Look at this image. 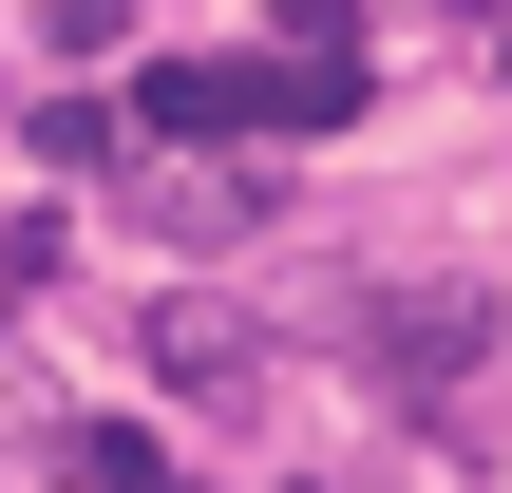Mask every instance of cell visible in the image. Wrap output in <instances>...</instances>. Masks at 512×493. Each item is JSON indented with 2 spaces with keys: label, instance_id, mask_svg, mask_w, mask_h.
I'll list each match as a JSON object with an SVG mask.
<instances>
[{
  "label": "cell",
  "instance_id": "6da1fadb",
  "mask_svg": "<svg viewBox=\"0 0 512 493\" xmlns=\"http://www.w3.org/2000/svg\"><path fill=\"white\" fill-rule=\"evenodd\" d=\"M342 342L380 361V399H418V418H475V361H494V285H342Z\"/></svg>",
  "mask_w": 512,
  "mask_h": 493
},
{
  "label": "cell",
  "instance_id": "7a4b0ae2",
  "mask_svg": "<svg viewBox=\"0 0 512 493\" xmlns=\"http://www.w3.org/2000/svg\"><path fill=\"white\" fill-rule=\"evenodd\" d=\"M152 380H171L190 418H247V399H266V342H247L228 304H152Z\"/></svg>",
  "mask_w": 512,
  "mask_h": 493
},
{
  "label": "cell",
  "instance_id": "3957f363",
  "mask_svg": "<svg viewBox=\"0 0 512 493\" xmlns=\"http://www.w3.org/2000/svg\"><path fill=\"white\" fill-rule=\"evenodd\" d=\"M152 152H190V133H266L247 114V57H133V95H114Z\"/></svg>",
  "mask_w": 512,
  "mask_h": 493
},
{
  "label": "cell",
  "instance_id": "277c9868",
  "mask_svg": "<svg viewBox=\"0 0 512 493\" xmlns=\"http://www.w3.org/2000/svg\"><path fill=\"white\" fill-rule=\"evenodd\" d=\"M38 475H76V493H190L133 418H57V437H38Z\"/></svg>",
  "mask_w": 512,
  "mask_h": 493
},
{
  "label": "cell",
  "instance_id": "5b68a950",
  "mask_svg": "<svg viewBox=\"0 0 512 493\" xmlns=\"http://www.w3.org/2000/svg\"><path fill=\"white\" fill-rule=\"evenodd\" d=\"M247 114L266 133H342L361 114V57H247Z\"/></svg>",
  "mask_w": 512,
  "mask_h": 493
},
{
  "label": "cell",
  "instance_id": "8992f818",
  "mask_svg": "<svg viewBox=\"0 0 512 493\" xmlns=\"http://www.w3.org/2000/svg\"><path fill=\"white\" fill-rule=\"evenodd\" d=\"M266 209H285V171H190V190H171L152 228H171V247H247Z\"/></svg>",
  "mask_w": 512,
  "mask_h": 493
},
{
  "label": "cell",
  "instance_id": "52a82bcc",
  "mask_svg": "<svg viewBox=\"0 0 512 493\" xmlns=\"http://www.w3.org/2000/svg\"><path fill=\"white\" fill-rule=\"evenodd\" d=\"M38 152H57V171H95V152H133V114H114V95H57V114H38Z\"/></svg>",
  "mask_w": 512,
  "mask_h": 493
},
{
  "label": "cell",
  "instance_id": "ba28073f",
  "mask_svg": "<svg viewBox=\"0 0 512 493\" xmlns=\"http://www.w3.org/2000/svg\"><path fill=\"white\" fill-rule=\"evenodd\" d=\"M38 285H57V209H0V323H19Z\"/></svg>",
  "mask_w": 512,
  "mask_h": 493
},
{
  "label": "cell",
  "instance_id": "9c48e42d",
  "mask_svg": "<svg viewBox=\"0 0 512 493\" xmlns=\"http://www.w3.org/2000/svg\"><path fill=\"white\" fill-rule=\"evenodd\" d=\"M285 19V57H361V0H266Z\"/></svg>",
  "mask_w": 512,
  "mask_h": 493
}]
</instances>
